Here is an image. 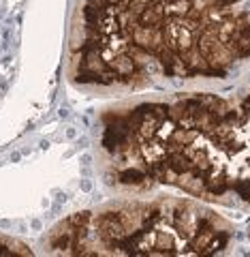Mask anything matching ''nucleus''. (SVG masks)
Segmentation results:
<instances>
[{"label":"nucleus","instance_id":"1","mask_svg":"<svg viewBox=\"0 0 250 257\" xmlns=\"http://www.w3.org/2000/svg\"><path fill=\"white\" fill-rule=\"evenodd\" d=\"M250 60V0H82L69 77L88 90L220 79Z\"/></svg>","mask_w":250,"mask_h":257},{"label":"nucleus","instance_id":"2","mask_svg":"<svg viewBox=\"0 0 250 257\" xmlns=\"http://www.w3.org/2000/svg\"><path fill=\"white\" fill-rule=\"evenodd\" d=\"M105 178L126 191L177 189L209 204L250 206V172L235 101L175 94L101 118Z\"/></svg>","mask_w":250,"mask_h":257},{"label":"nucleus","instance_id":"3","mask_svg":"<svg viewBox=\"0 0 250 257\" xmlns=\"http://www.w3.org/2000/svg\"><path fill=\"white\" fill-rule=\"evenodd\" d=\"M233 231L231 221L195 197L122 199L60 221L45 246L77 257L218 255Z\"/></svg>","mask_w":250,"mask_h":257},{"label":"nucleus","instance_id":"4","mask_svg":"<svg viewBox=\"0 0 250 257\" xmlns=\"http://www.w3.org/2000/svg\"><path fill=\"white\" fill-rule=\"evenodd\" d=\"M235 109H237V120H239V131L244 138V146H246V157H248V172H250V88L235 96Z\"/></svg>","mask_w":250,"mask_h":257},{"label":"nucleus","instance_id":"5","mask_svg":"<svg viewBox=\"0 0 250 257\" xmlns=\"http://www.w3.org/2000/svg\"><path fill=\"white\" fill-rule=\"evenodd\" d=\"M0 255H30V251L18 240L0 236Z\"/></svg>","mask_w":250,"mask_h":257}]
</instances>
